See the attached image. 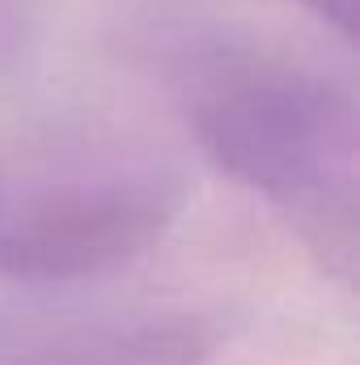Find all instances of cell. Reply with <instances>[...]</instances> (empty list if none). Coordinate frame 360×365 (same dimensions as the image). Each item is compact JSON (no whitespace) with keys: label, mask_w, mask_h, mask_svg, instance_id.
I'll list each match as a JSON object with an SVG mask.
<instances>
[{"label":"cell","mask_w":360,"mask_h":365,"mask_svg":"<svg viewBox=\"0 0 360 365\" xmlns=\"http://www.w3.org/2000/svg\"><path fill=\"white\" fill-rule=\"evenodd\" d=\"M195 140L225 179L288 212L331 272L352 276L360 128L348 93L292 73L233 77L199 98Z\"/></svg>","instance_id":"6da1fadb"},{"label":"cell","mask_w":360,"mask_h":365,"mask_svg":"<svg viewBox=\"0 0 360 365\" xmlns=\"http://www.w3.org/2000/svg\"><path fill=\"white\" fill-rule=\"evenodd\" d=\"M182 191L162 179L73 182L0 212V276L68 284L144 255L179 217Z\"/></svg>","instance_id":"7a4b0ae2"},{"label":"cell","mask_w":360,"mask_h":365,"mask_svg":"<svg viewBox=\"0 0 360 365\" xmlns=\"http://www.w3.org/2000/svg\"><path fill=\"white\" fill-rule=\"evenodd\" d=\"M208 349L212 344L199 323H140L55 344L13 365H203Z\"/></svg>","instance_id":"3957f363"},{"label":"cell","mask_w":360,"mask_h":365,"mask_svg":"<svg viewBox=\"0 0 360 365\" xmlns=\"http://www.w3.org/2000/svg\"><path fill=\"white\" fill-rule=\"evenodd\" d=\"M301 9H309L327 30H335L344 43H356L360 34V0H297Z\"/></svg>","instance_id":"277c9868"}]
</instances>
